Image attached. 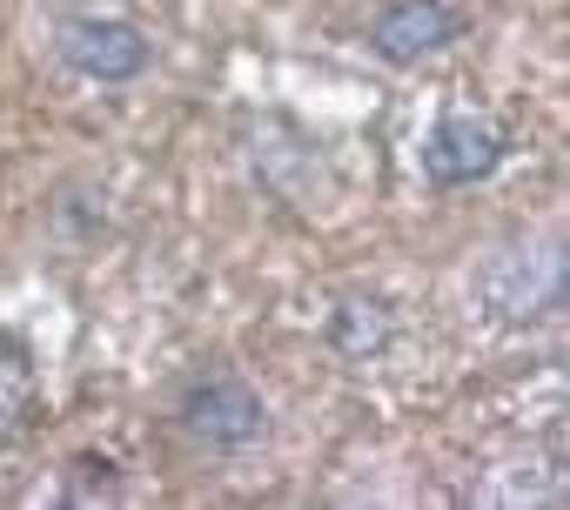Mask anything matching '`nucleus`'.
<instances>
[{
    "label": "nucleus",
    "instance_id": "nucleus-1",
    "mask_svg": "<svg viewBox=\"0 0 570 510\" xmlns=\"http://www.w3.org/2000/svg\"><path fill=\"white\" fill-rule=\"evenodd\" d=\"M55 55L81 81L115 88V81H135L148 68V35L121 14H61L55 21Z\"/></svg>",
    "mask_w": 570,
    "mask_h": 510
},
{
    "label": "nucleus",
    "instance_id": "nucleus-2",
    "mask_svg": "<svg viewBox=\"0 0 570 510\" xmlns=\"http://www.w3.org/2000/svg\"><path fill=\"white\" fill-rule=\"evenodd\" d=\"M476 290H483V303L503 323H537V316H550L563 303V255L543 248V242L503 248V255H490V263H483Z\"/></svg>",
    "mask_w": 570,
    "mask_h": 510
},
{
    "label": "nucleus",
    "instance_id": "nucleus-3",
    "mask_svg": "<svg viewBox=\"0 0 570 510\" xmlns=\"http://www.w3.org/2000/svg\"><path fill=\"white\" fill-rule=\"evenodd\" d=\"M181 430L208 450H248V443H262L268 410L242 376H202L181 396Z\"/></svg>",
    "mask_w": 570,
    "mask_h": 510
},
{
    "label": "nucleus",
    "instance_id": "nucleus-4",
    "mask_svg": "<svg viewBox=\"0 0 570 510\" xmlns=\"http://www.w3.org/2000/svg\"><path fill=\"white\" fill-rule=\"evenodd\" d=\"M497 161H503V135H497V121H483V115H443V121L430 128V141H423V175H430L436 188H470V182H483Z\"/></svg>",
    "mask_w": 570,
    "mask_h": 510
},
{
    "label": "nucleus",
    "instance_id": "nucleus-5",
    "mask_svg": "<svg viewBox=\"0 0 570 510\" xmlns=\"http://www.w3.org/2000/svg\"><path fill=\"white\" fill-rule=\"evenodd\" d=\"M456 41V14L443 0H396L370 21V48L390 61V68H410V61H430Z\"/></svg>",
    "mask_w": 570,
    "mask_h": 510
},
{
    "label": "nucleus",
    "instance_id": "nucleus-6",
    "mask_svg": "<svg viewBox=\"0 0 570 510\" xmlns=\"http://www.w3.org/2000/svg\"><path fill=\"white\" fill-rule=\"evenodd\" d=\"M330 343L343 350V356H376L383 343H390V316H383V303H343L336 316H330Z\"/></svg>",
    "mask_w": 570,
    "mask_h": 510
},
{
    "label": "nucleus",
    "instance_id": "nucleus-7",
    "mask_svg": "<svg viewBox=\"0 0 570 510\" xmlns=\"http://www.w3.org/2000/svg\"><path fill=\"white\" fill-rule=\"evenodd\" d=\"M28 410H35V370L14 350H0V437H14Z\"/></svg>",
    "mask_w": 570,
    "mask_h": 510
}]
</instances>
